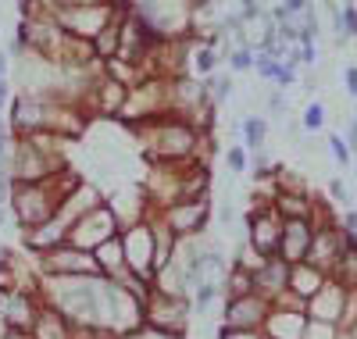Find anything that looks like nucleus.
<instances>
[{"label": "nucleus", "instance_id": "obj_21", "mask_svg": "<svg viewBox=\"0 0 357 339\" xmlns=\"http://www.w3.org/2000/svg\"><path fill=\"white\" fill-rule=\"evenodd\" d=\"M126 97H129V86H122L118 79H100V82H97L93 107H97L100 114H122Z\"/></svg>", "mask_w": 357, "mask_h": 339}, {"label": "nucleus", "instance_id": "obj_39", "mask_svg": "<svg viewBox=\"0 0 357 339\" xmlns=\"http://www.w3.org/2000/svg\"><path fill=\"white\" fill-rule=\"evenodd\" d=\"M4 72H8V57L0 54V79H4Z\"/></svg>", "mask_w": 357, "mask_h": 339}, {"label": "nucleus", "instance_id": "obj_4", "mask_svg": "<svg viewBox=\"0 0 357 339\" xmlns=\"http://www.w3.org/2000/svg\"><path fill=\"white\" fill-rule=\"evenodd\" d=\"M118 232H122V222H118V214H114V211L107 207V200H104V204H97L93 211H86L82 218L68 229V246H79V250L93 254L100 243L114 239Z\"/></svg>", "mask_w": 357, "mask_h": 339}, {"label": "nucleus", "instance_id": "obj_34", "mask_svg": "<svg viewBox=\"0 0 357 339\" xmlns=\"http://www.w3.org/2000/svg\"><path fill=\"white\" fill-rule=\"evenodd\" d=\"M8 197H11V175H0V207H4Z\"/></svg>", "mask_w": 357, "mask_h": 339}, {"label": "nucleus", "instance_id": "obj_14", "mask_svg": "<svg viewBox=\"0 0 357 339\" xmlns=\"http://www.w3.org/2000/svg\"><path fill=\"white\" fill-rule=\"evenodd\" d=\"M311 239H314V225H311L307 218H286V222H282V236H279V257H282L286 264L307 261Z\"/></svg>", "mask_w": 357, "mask_h": 339}, {"label": "nucleus", "instance_id": "obj_2", "mask_svg": "<svg viewBox=\"0 0 357 339\" xmlns=\"http://www.w3.org/2000/svg\"><path fill=\"white\" fill-rule=\"evenodd\" d=\"M57 204H61V193H57L54 179H47V182H11L8 207H11L15 222L25 232L40 229L43 222H50L57 214Z\"/></svg>", "mask_w": 357, "mask_h": 339}, {"label": "nucleus", "instance_id": "obj_7", "mask_svg": "<svg viewBox=\"0 0 357 339\" xmlns=\"http://www.w3.org/2000/svg\"><path fill=\"white\" fill-rule=\"evenodd\" d=\"M158 218L175 232V239H190V236H200L211 222V200H178L172 207H165Z\"/></svg>", "mask_w": 357, "mask_h": 339}, {"label": "nucleus", "instance_id": "obj_13", "mask_svg": "<svg viewBox=\"0 0 357 339\" xmlns=\"http://www.w3.org/2000/svg\"><path fill=\"white\" fill-rule=\"evenodd\" d=\"M47 126V100L40 93H22L15 97V111H11V136L25 140L36 136Z\"/></svg>", "mask_w": 357, "mask_h": 339}, {"label": "nucleus", "instance_id": "obj_15", "mask_svg": "<svg viewBox=\"0 0 357 339\" xmlns=\"http://www.w3.org/2000/svg\"><path fill=\"white\" fill-rule=\"evenodd\" d=\"M286 286H289V264L282 257H264L254 268V293H261L264 300L282 296Z\"/></svg>", "mask_w": 357, "mask_h": 339}, {"label": "nucleus", "instance_id": "obj_1", "mask_svg": "<svg viewBox=\"0 0 357 339\" xmlns=\"http://www.w3.org/2000/svg\"><path fill=\"white\" fill-rule=\"evenodd\" d=\"M136 129L143 136L151 165H190V161L200 158V140L204 136L186 118L165 114V118H154V121H143Z\"/></svg>", "mask_w": 357, "mask_h": 339}, {"label": "nucleus", "instance_id": "obj_5", "mask_svg": "<svg viewBox=\"0 0 357 339\" xmlns=\"http://www.w3.org/2000/svg\"><path fill=\"white\" fill-rule=\"evenodd\" d=\"M40 271L43 279H104L97 257L89 250H79V246H57V250L40 257Z\"/></svg>", "mask_w": 357, "mask_h": 339}, {"label": "nucleus", "instance_id": "obj_11", "mask_svg": "<svg viewBox=\"0 0 357 339\" xmlns=\"http://www.w3.org/2000/svg\"><path fill=\"white\" fill-rule=\"evenodd\" d=\"M86 129H89V118H86V111L79 104H54V100H47V126H43V133L72 143V140H82Z\"/></svg>", "mask_w": 357, "mask_h": 339}, {"label": "nucleus", "instance_id": "obj_38", "mask_svg": "<svg viewBox=\"0 0 357 339\" xmlns=\"http://www.w3.org/2000/svg\"><path fill=\"white\" fill-rule=\"evenodd\" d=\"M4 104H8V82L0 79V107H4Z\"/></svg>", "mask_w": 357, "mask_h": 339}, {"label": "nucleus", "instance_id": "obj_35", "mask_svg": "<svg viewBox=\"0 0 357 339\" xmlns=\"http://www.w3.org/2000/svg\"><path fill=\"white\" fill-rule=\"evenodd\" d=\"M347 93L357 97V68H347Z\"/></svg>", "mask_w": 357, "mask_h": 339}, {"label": "nucleus", "instance_id": "obj_31", "mask_svg": "<svg viewBox=\"0 0 357 339\" xmlns=\"http://www.w3.org/2000/svg\"><path fill=\"white\" fill-rule=\"evenodd\" d=\"M279 89H289L296 82V68H293V61H286V65H279V75H275Z\"/></svg>", "mask_w": 357, "mask_h": 339}, {"label": "nucleus", "instance_id": "obj_19", "mask_svg": "<svg viewBox=\"0 0 357 339\" xmlns=\"http://www.w3.org/2000/svg\"><path fill=\"white\" fill-rule=\"evenodd\" d=\"M325 286V271H318L314 264L301 261V264H289V293L293 296H301V300H311L318 289Z\"/></svg>", "mask_w": 357, "mask_h": 339}, {"label": "nucleus", "instance_id": "obj_10", "mask_svg": "<svg viewBox=\"0 0 357 339\" xmlns=\"http://www.w3.org/2000/svg\"><path fill=\"white\" fill-rule=\"evenodd\" d=\"M279 236H282V218L275 207H257L250 214V225H247V239H250V250L264 261V257H279Z\"/></svg>", "mask_w": 357, "mask_h": 339}, {"label": "nucleus", "instance_id": "obj_36", "mask_svg": "<svg viewBox=\"0 0 357 339\" xmlns=\"http://www.w3.org/2000/svg\"><path fill=\"white\" fill-rule=\"evenodd\" d=\"M8 300H11V286H8V282H0V315L8 311Z\"/></svg>", "mask_w": 357, "mask_h": 339}, {"label": "nucleus", "instance_id": "obj_16", "mask_svg": "<svg viewBox=\"0 0 357 339\" xmlns=\"http://www.w3.org/2000/svg\"><path fill=\"white\" fill-rule=\"evenodd\" d=\"M261 329H264V339H304L307 336V315L304 311H286V307H272Z\"/></svg>", "mask_w": 357, "mask_h": 339}, {"label": "nucleus", "instance_id": "obj_41", "mask_svg": "<svg viewBox=\"0 0 357 339\" xmlns=\"http://www.w3.org/2000/svg\"><path fill=\"white\" fill-rule=\"evenodd\" d=\"M129 339H143V336H129Z\"/></svg>", "mask_w": 357, "mask_h": 339}, {"label": "nucleus", "instance_id": "obj_29", "mask_svg": "<svg viewBox=\"0 0 357 339\" xmlns=\"http://www.w3.org/2000/svg\"><path fill=\"white\" fill-rule=\"evenodd\" d=\"M207 93H211L215 104H222V100L232 93V82H229V79H207Z\"/></svg>", "mask_w": 357, "mask_h": 339}, {"label": "nucleus", "instance_id": "obj_3", "mask_svg": "<svg viewBox=\"0 0 357 339\" xmlns=\"http://www.w3.org/2000/svg\"><path fill=\"white\" fill-rule=\"evenodd\" d=\"M190 315H193V307L186 296H165L151 289V296L143 300V329L161 339H183Z\"/></svg>", "mask_w": 357, "mask_h": 339}, {"label": "nucleus", "instance_id": "obj_27", "mask_svg": "<svg viewBox=\"0 0 357 339\" xmlns=\"http://www.w3.org/2000/svg\"><path fill=\"white\" fill-rule=\"evenodd\" d=\"M225 165H229V172H247V146H229Z\"/></svg>", "mask_w": 357, "mask_h": 339}, {"label": "nucleus", "instance_id": "obj_26", "mask_svg": "<svg viewBox=\"0 0 357 339\" xmlns=\"http://www.w3.org/2000/svg\"><path fill=\"white\" fill-rule=\"evenodd\" d=\"M215 61H218V54H215L211 47H200V50L193 54V68L207 75V72H211V68H215Z\"/></svg>", "mask_w": 357, "mask_h": 339}, {"label": "nucleus", "instance_id": "obj_33", "mask_svg": "<svg viewBox=\"0 0 357 339\" xmlns=\"http://www.w3.org/2000/svg\"><path fill=\"white\" fill-rule=\"evenodd\" d=\"M329 190H333V200H340V204H347V200H350V190L343 186L340 179H333V186H329Z\"/></svg>", "mask_w": 357, "mask_h": 339}, {"label": "nucleus", "instance_id": "obj_42", "mask_svg": "<svg viewBox=\"0 0 357 339\" xmlns=\"http://www.w3.org/2000/svg\"><path fill=\"white\" fill-rule=\"evenodd\" d=\"M0 261H4V250H0Z\"/></svg>", "mask_w": 357, "mask_h": 339}, {"label": "nucleus", "instance_id": "obj_17", "mask_svg": "<svg viewBox=\"0 0 357 339\" xmlns=\"http://www.w3.org/2000/svg\"><path fill=\"white\" fill-rule=\"evenodd\" d=\"M343 303H347V286L343 282H325L307 300V315L314 322H336V318H343Z\"/></svg>", "mask_w": 357, "mask_h": 339}, {"label": "nucleus", "instance_id": "obj_30", "mask_svg": "<svg viewBox=\"0 0 357 339\" xmlns=\"http://www.w3.org/2000/svg\"><path fill=\"white\" fill-rule=\"evenodd\" d=\"M229 65H232V68H236V72H247V68H250V65H254V54H250V50H247V47H243V50H236V54H232V57H229Z\"/></svg>", "mask_w": 357, "mask_h": 339}, {"label": "nucleus", "instance_id": "obj_22", "mask_svg": "<svg viewBox=\"0 0 357 339\" xmlns=\"http://www.w3.org/2000/svg\"><path fill=\"white\" fill-rule=\"evenodd\" d=\"M240 36H243L247 47H261V50H268V47H272V40H275V25L268 22L264 15H257V18H247V22L240 25Z\"/></svg>", "mask_w": 357, "mask_h": 339}, {"label": "nucleus", "instance_id": "obj_9", "mask_svg": "<svg viewBox=\"0 0 357 339\" xmlns=\"http://www.w3.org/2000/svg\"><path fill=\"white\" fill-rule=\"evenodd\" d=\"M114 18L111 8L104 4H89V8H61L57 11V25L65 29L68 36H79V40H89L93 43L100 33H104V25Z\"/></svg>", "mask_w": 357, "mask_h": 339}, {"label": "nucleus", "instance_id": "obj_28", "mask_svg": "<svg viewBox=\"0 0 357 339\" xmlns=\"http://www.w3.org/2000/svg\"><path fill=\"white\" fill-rule=\"evenodd\" d=\"M329 150H333V158L340 168H350V146L343 143V136H329Z\"/></svg>", "mask_w": 357, "mask_h": 339}, {"label": "nucleus", "instance_id": "obj_12", "mask_svg": "<svg viewBox=\"0 0 357 339\" xmlns=\"http://www.w3.org/2000/svg\"><path fill=\"white\" fill-rule=\"evenodd\" d=\"M43 303H47V300H43L40 289H11L8 311H4L8 329L29 336V332H33V325H36V318H40V311H43Z\"/></svg>", "mask_w": 357, "mask_h": 339}, {"label": "nucleus", "instance_id": "obj_23", "mask_svg": "<svg viewBox=\"0 0 357 339\" xmlns=\"http://www.w3.org/2000/svg\"><path fill=\"white\" fill-rule=\"evenodd\" d=\"M247 293H254V271H247V268H240V264H232L229 275H225V300L247 296Z\"/></svg>", "mask_w": 357, "mask_h": 339}, {"label": "nucleus", "instance_id": "obj_25", "mask_svg": "<svg viewBox=\"0 0 357 339\" xmlns=\"http://www.w3.org/2000/svg\"><path fill=\"white\" fill-rule=\"evenodd\" d=\"M321 126H325V107L314 100V104L304 107V129H307V133H318Z\"/></svg>", "mask_w": 357, "mask_h": 339}, {"label": "nucleus", "instance_id": "obj_6", "mask_svg": "<svg viewBox=\"0 0 357 339\" xmlns=\"http://www.w3.org/2000/svg\"><path fill=\"white\" fill-rule=\"evenodd\" d=\"M122 246H126V268L136 279L151 282L154 271H158V261H154V232L146 225V218L122 229Z\"/></svg>", "mask_w": 357, "mask_h": 339}, {"label": "nucleus", "instance_id": "obj_20", "mask_svg": "<svg viewBox=\"0 0 357 339\" xmlns=\"http://www.w3.org/2000/svg\"><path fill=\"white\" fill-rule=\"evenodd\" d=\"M29 339H72V322L57 311V307L43 303V311H40L33 332H29Z\"/></svg>", "mask_w": 357, "mask_h": 339}, {"label": "nucleus", "instance_id": "obj_18", "mask_svg": "<svg viewBox=\"0 0 357 339\" xmlns=\"http://www.w3.org/2000/svg\"><path fill=\"white\" fill-rule=\"evenodd\" d=\"M93 257H97V268H100L104 279H122V275L129 271V268H126V246H122V232H118L114 239H107V243H100L97 250H93Z\"/></svg>", "mask_w": 357, "mask_h": 339}, {"label": "nucleus", "instance_id": "obj_40", "mask_svg": "<svg viewBox=\"0 0 357 339\" xmlns=\"http://www.w3.org/2000/svg\"><path fill=\"white\" fill-rule=\"evenodd\" d=\"M4 222H8V211H4V207H0V229H4Z\"/></svg>", "mask_w": 357, "mask_h": 339}, {"label": "nucleus", "instance_id": "obj_32", "mask_svg": "<svg viewBox=\"0 0 357 339\" xmlns=\"http://www.w3.org/2000/svg\"><path fill=\"white\" fill-rule=\"evenodd\" d=\"M218 339H264L261 332H240V329H222Z\"/></svg>", "mask_w": 357, "mask_h": 339}, {"label": "nucleus", "instance_id": "obj_37", "mask_svg": "<svg viewBox=\"0 0 357 339\" xmlns=\"http://www.w3.org/2000/svg\"><path fill=\"white\" fill-rule=\"evenodd\" d=\"M268 104H272V114H286V111H282V107H286L282 93H272V100H268Z\"/></svg>", "mask_w": 357, "mask_h": 339}, {"label": "nucleus", "instance_id": "obj_24", "mask_svg": "<svg viewBox=\"0 0 357 339\" xmlns=\"http://www.w3.org/2000/svg\"><path fill=\"white\" fill-rule=\"evenodd\" d=\"M264 140H268V121L257 114L243 118V146L257 153V150H264Z\"/></svg>", "mask_w": 357, "mask_h": 339}, {"label": "nucleus", "instance_id": "obj_8", "mask_svg": "<svg viewBox=\"0 0 357 339\" xmlns=\"http://www.w3.org/2000/svg\"><path fill=\"white\" fill-rule=\"evenodd\" d=\"M268 311H272V300H264L261 293L232 296V300H225V311H222V329L261 332V325H264Z\"/></svg>", "mask_w": 357, "mask_h": 339}]
</instances>
